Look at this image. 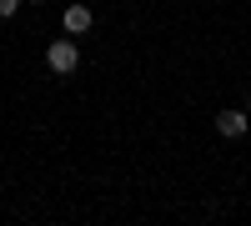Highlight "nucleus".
<instances>
[{
  "label": "nucleus",
  "instance_id": "nucleus-1",
  "mask_svg": "<svg viewBox=\"0 0 251 226\" xmlns=\"http://www.w3.org/2000/svg\"><path fill=\"white\" fill-rule=\"evenodd\" d=\"M46 66L55 71V75H71L75 66H80V46L66 35V40H50V50H46Z\"/></svg>",
  "mask_w": 251,
  "mask_h": 226
},
{
  "label": "nucleus",
  "instance_id": "nucleus-2",
  "mask_svg": "<svg viewBox=\"0 0 251 226\" xmlns=\"http://www.w3.org/2000/svg\"><path fill=\"white\" fill-rule=\"evenodd\" d=\"M251 131V121H246V111H221L216 116V136H226V141H236V136H246Z\"/></svg>",
  "mask_w": 251,
  "mask_h": 226
},
{
  "label": "nucleus",
  "instance_id": "nucleus-3",
  "mask_svg": "<svg viewBox=\"0 0 251 226\" xmlns=\"http://www.w3.org/2000/svg\"><path fill=\"white\" fill-rule=\"evenodd\" d=\"M66 30H71V35H86V30H91V10H86V5H71V10H66Z\"/></svg>",
  "mask_w": 251,
  "mask_h": 226
},
{
  "label": "nucleus",
  "instance_id": "nucleus-4",
  "mask_svg": "<svg viewBox=\"0 0 251 226\" xmlns=\"http://www.w3.org/2000/svg\"><path fill=\"white\" fill-rule=\"evenodd\" d=\"M20 10V0H0V15H15Z\"/></svg>",
  "mask_w": 251,
  "mask_h": 226
}]
</instances>
